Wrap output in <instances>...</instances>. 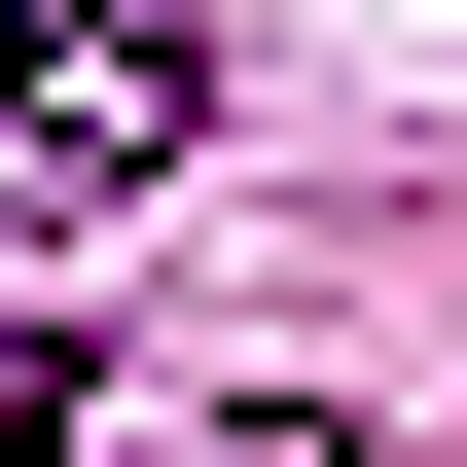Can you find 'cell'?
Here are the masks:
<instances>
[{
    "label": "cell",
    "instance_id": "1",
    "mask_svg": "<svg viewBox=\"0 0 467 467\" xmlns=\"http://www.w3.org/2000/svg\"><path fill=\"white\" fill-rule=\"evenodd\" d=\"M180 144H216V36H180V0H0V252L144 216Z\"/></svg>",
    "mask_w": 467,
    "mask_h": 467
}]
</instances>
